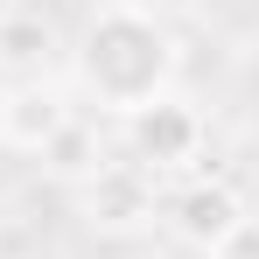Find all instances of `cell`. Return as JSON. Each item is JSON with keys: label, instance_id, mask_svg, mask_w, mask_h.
Segmentation results:
<instances>
[{"label": "cell", "instance_id": "1", "mask_svg": "<svg viewBox=\"0 0 259 259\" xmlns=\"http://www.w3.org/2000/svg\"><path fill=\"white\" fill-rule=\"evenodd\" d=\"M175 35L168 21L154 14V7H140V0H105V7H91L84 35L70 49V77L84 91L98 112H112V119H126L140 112L147 98H161L175 84Z\"/></svg>", "mask_w": 259, "mask_h": 259}, {"label": "cell", "instance_id": "2", "mask_svg": "<svg viewBox=\"0 0 259 259\" xmlns=\"http://www.w3.org/2000/svg\"><path fill=\"white\" fill-rule=\"evenodd\" d=\"M77 224L98 238H140L161 224V175L133 168V161H98L77 182Z\"/></svg>", "mask_w": 259, "mask_h": 259}, {"label": "cell", "instance_id": "3", "mask_svg": "<svg viewBox=\"0 0 259 259\" xmlns=\"http://www.w3.org/2000/svg\"><path fill=\"white\" fill-rule=\"evenodd\" d=\"M119 140H126V161H133V168L175 175V168H189V161L203 154L210 126H203V112H196L189 98L161 91V98H147L140 112H126V119H119Z\"/></svg>", "mask_w": 259, "mask_h": 259}, {"label": "cell", "instance_id": "4", "mask_svg": "<svg viewBox=\"0 0 259 259\" xmlns=\"http://www.w3.org/2000/svg\"><path fill=\"white\" fill-rule=\"evenodd\" d=\"M245 196L231 189V182H217V175H196V182H182L175 196H161V224L175 231V245H189V252L210 259L238 224H245Z\"/></svg>", "mask_w": 259, "mask_h": 259}, {"label": "cell", "instance_id": "5", "mask_svg": "<svg viewBox=\"0 0 259 259\" xmlns=\"http://www.w3.org/2000/svg\"><path fill=\"white\" fill-rule=\"evenodd\" d=\"M70 119H77L70 91L49 84V77H14V84H0V147H14V154H42Z\"/></svg>", "mask_w": 259, "mask_h": 259}, {"label": "cell", "instance_id": "6", "mask_svg": "<svg viewBox=\"0 0 259 259\" xmlns=\"http://www.w3.org/2000/svg\"><path fill=\"white\" fill-rule=\"evenodd\" d=\"M56 49H63V35H56V21H49V14L14 7V14L0 21V70H7V84H14V77H42Z\"/></svg>", "mask_w": 259, "mask_h": 259}, {"label": "cell", "instance_id": "7", "mask_svg": "<svg viewBox=\"0 0 259 259\" xmlns=\"http://www.w3.org/2000/svg\"><path fill=\"white\" fill-rule=\"evenodd\" d=\"M98 161H105V154H98V133H91L84 119H70V126H63V133L42 147V168H49V175H63L70 189H77V182H84Z\"/></svg>", "mask_w": 259, "mask_h": 259}, {"label": "cell", "instance_id": "8", "mask_svg": "<svg viewBox=\"0 0 259 259\" xmlns=\"http://www.w3.org/2000/svg\"><path fill=\"white\" fill-rule=\"evenodd\" d=\"M210 259H259V217H245V224H238V231H231Z\"/></svg>", "mask_w": 259, "mask_h": 259}, {"label": "cell", "instance_id": "9", "mask_svg": "<svg viewBox=\"0 0 259 259\" xmlns=\"http://www.w3.org/2000/svg\"><path fill=\"white\" fill-rule=\"evenodd\" d=\"M14 7H21V0H0V21H7V14H14Z\"/></svg>", "mask_w": 259, "mask_h": 259}]
</instances>
